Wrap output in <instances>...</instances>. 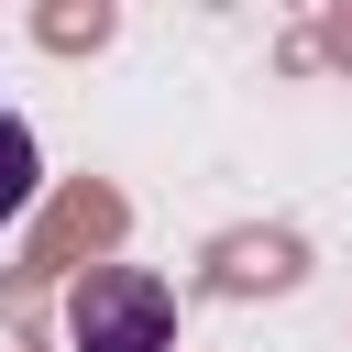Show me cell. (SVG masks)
Segmentation results:
<instances>
[{"label": "cell", "mask_w": 352, "mask_h": 352, "mask_svg": "<svg viewBox=\"0 0 352 352\" xmlns=\"http://www.w3.org/2000/svg\"><path fill=\"white\" fill-rule=\"evenodd\" d=\"M66 341L77 352H176V286L143 264H99L66 297Z\"/></svg>", "instance_id": "1"}, {"label": "cell", "mask_w": 352, "mask_h": 352, "mask_svg": "<svg viewBox=\"0 0 352 352\" xmlns=\"http://www.w3.org/2000/svg\"><path fill=\"white\" fill-rule=\"evenodd\" d=\"M33 187H44V154H33L22 110H0V220H22V209H33Z\"/></svg>", "instance_id": "2"}]
</instances>
